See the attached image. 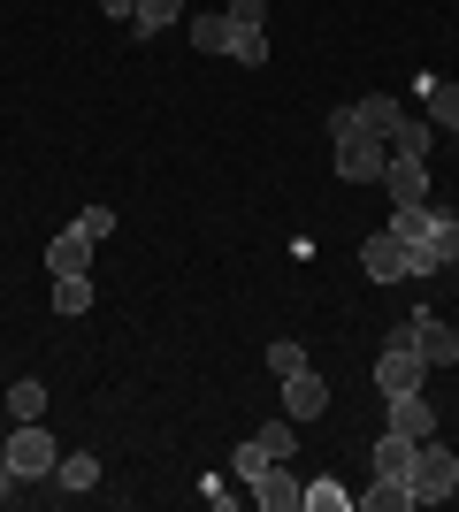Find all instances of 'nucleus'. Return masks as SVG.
Masks as SVG:
<instances>
[{
	"instance_id": "f257e3e1",
	"label": "nucleus",
	"mask_w": 459,
	"mask_h": 512,
	"mask_svg": "<svg viewBox=\"0 0 459 512\" xmlns=\"http://www.w3.org/2000/svg\"><path fill=\"white\" fill-rule=\"evenodd\" d=\"M329 138H337V176H345V184H383L391 146H383V138H368V130L352 123V107H337V115H329Z\"/></svg>"
},
{
	"instance_id": "f03ea898",
	"label": "nucleus",
	"mask_w": 459,
	"mask_h": 512,
	"mask_svg": "<svg viewBox=\"0 0 459 512\" xmlns=\"http://www.w3.org/2000/svg\"><path fill=\"white\" fill-rule=\"evenodd\" d=\"M0 459H8L23 482H54V459H62V444H54V428L16 421V428H8V451H0Z\"/></svg>"
},
{
	"instance_id": "7ed1b4c3",
	"label": "nucleus",
	"mask_w": 459,
	"mask_h": 512,
	"mask_svg": "<svg viewBox=\"0 0 459 512\" xmlns=\"http://www.w3.org/2000/svg\"><path fill=\"white\" fill-rule=\"evenodd\" d=\"M391 344H406V352H414V360H429V367H459V329H452V321H437V314L398 321Z\"/></svg>"
},
{
	"instance_id": "20e7f679",
	"label": "nucleus",
	"mask_w": 459,
	"mask_h": 512,
	"mask_svg": "<svg viewBox=\"0 0 459 512\" xmlns=\"http://www.w3.org/2000/svg\"><path fill=\"white\" fill-rule=\"evenodd\" d=\"M452 490H459V451H444V444L421 436L414 444V505H444Z\"/></svg>"
},
{
	"instance_id": "39448f33",
	"label": "nucleus",
	"mask_w": 459,
	"mask_h": 512,
	"mask_svg": "<svg viewBox=\"0 0 459 512\" xmlns=\"http://www.w3.org/2000/svg\"><path fill=\"white\" fill-rule=\"evenodd\" d=\"M284 413H291V421H322V413H329V383H322V375H314V367H291V375H284Z\"/></svg>"
},
{
	"instance_id": "423d86ee",
	"label": "nucleus",
	"mask_w": 459,
	"mask_h": 512,
	"mask_svg": "<svg viewBox=\"0 0 459 512\" xmlns=\"http://www.w3.org/2000/svg\"><path fill=\"white\" fill-rule=\"evenodd\" d=\"M421 375H429V360H414L406 344H383V360H375V390H383V398H398V390H421Z\"/></svg>"
},
{
	"instance_id": "0eeeda50",
	"label": "nucleus",
	"mask_w": 459,
	"mask_h": 512,
	"mask_svg": "<svg viewBox=\"0 0 459 512\" xmlns=\"http://www.w3.org/2000/svg\"><path fill=\"white\" fill-rule=\"evenodd\" d=\"M360 268H368V283H406V245H398L391 230H375L368 245H360Z\"/></svg>"
},
{
	"instance_id": "6e6552de",
	"label": "nucleus",
	"mask_w": 459,
	"mask_h": 512,
	"mask_svg": "<svg viewBox=\"0 0 459 512\" xmlns=\"http://www.w3.org/2000/svg\"><path fill=\"white\" fill-rule=\"evenodd\" d=\"M245 490L261 497L268 512H291V505H299V482H291V459H268V467L253 474V482H245Z\"/></svg>"
},
{
	"instance_id": "1a4fd4ad",
	"label": "nucleus",
	"mask_w": 459,
	"mask_h": 512,
	"mask_svg": "<svg viewBox=\"0 0 459 512\" xmlns=\"http://www.w3.org/2000/svg\"><path fill=\"white\" fill-rule=\"evenodd\" d=\"M391 146V161H429V146H437V123L429 115H398V130L383 138Z\"/></svg>"
},
{
	"instance_id": "9d476101",
	"label": "nucleus",
	"mask_w": 459,
	"mask_h": 512,
	"mask_svg": "<svg viewBox=\"0 0 459 512\" xmlns=\"http://www.w3.org/2000/svg\"><path fill=\"white\" fill-rule=\"evenodd\" d=\"M46 268H54V276H92V237L69 222V230L46 245Z\"/></svg>"
},
{
	"instance_id": "9b49d317",
	"label": "nucleus",
	"mask_w": 459,
	"mask_h": 512,
	"mask_svg": "<svg viewBox=\"0 0 459 512\" xmlns=\"http://www.w3.org/2000/svg\"><path fill=\"white\" fill-rule=\"evenodd\" d=\"M383 192H391V207H421V199H429V161H391V169H383Z\"/></svg>"
},
{
	"instance_id": "f8f14e48",
	"label": "nucleus",
	"mask_w": 459,
	"mask_h": 512,
	"mask_svg": "<svg viewBox=\"0 0 459 512\" xmlns=\"http://www.w3.org/2000/svg\"><path fill=\"white\" fill-rule=\"evenodd\" d=\"M383 406H391V421L383 428H398V436H429V428H437V413H429V398H421V390H398V398H383Z\"/></svg>"
},
{
	"instance_id": "ddd939ff",
	"label": "nucleus",
	"mask_w": 459,
	"mask_h": 512,
	"mask_svg": "<svg viewBox=\"0 0 459 512\" xmlns=\"http://www.w3.org/2000/svg\"><path fill=\"white\" fill-rule=\"evenodd\" d=\"M92 482H100V459H92V451H62V459H54V490L62 497H92Z\"/></svg>"
},
{
	"instance_id": "4468645a",
	"label": "nucleus",
	"mask_w": 459,
	"mask_h": 512,
	"mask_svg": "<svg viewBox=\"0 0 459 512\" xmlns=\"http://www.w3.org/2000/svg\"><path fill=\"white\" fill-rule=\"evenodd\" d=\"M352 505H360V512H406V505H414V482H406V474H375Z\"/></svg>"
},
{
	"instance_id": "2eb2a0df",
	"label": "nucleus",
	"mask_w": 459,
	"mask_h": 512,
	"mask_svg": "<svg viewBox=\"0 0 459 512\" xmlns=\"http://www.w3.org/2000/svg\"><path fill=\"white\" fill-rule=\"evenodd\" d=\"M368 467H375V474H406V482H414V436L383 428V436H375V451H368Z\"/></svg>"
},
{
	"instance_id": "dca6fc26",
	"label": "nucleus",
	"mask_w": 459,
	"mask_h": 512,
	"mask_svg": "<svg viewBox=\"0 0 459 512\" xmlns=\"http://www.w3.org/2000/svg\"><path fill=\"white\" fill-rule=\"evenodd\" d=\"M398 115H406V107H398L391 92H368V100L352 107V123L368 130V138H391V130H398Z\"/></svg>"
},
{
	"instance_id": "f3484780",
	"label": "nucleus",
	"mask_w": 459,
	"mask_h": 512,
	"mask_svg": "<svg viewBox=\"0 0 459 512\" xmlns=\"http://www.w3.org/2000/svg\"><path fill=\"white\" fill-rule=\"evenodd\" d=\"M421 107H429V123H437V130H459V85L421 77Z\"/></svg>"
},
{
	"instance_id": "a211bd4d",
	"label": "nucleus",
	"mask_w": 459,
	"mask_h": 512,
	"mask_svg": "<svg viewBox=\"0 0 459 512\" xmlns=\"http://www.w3.org/2000/svg\"><path fill=\"white\" fill-rule=\"evenodd\" d=\"M184 16V0H138V16H131V39H161L169 23Z\"/></svg>"
},
{
	"instance_id": "6ab92c4d",
	"label": "nucleus",
	"mask_w": 459,
	"mask_h": 512,
	"mask_svg": "<svg viewBox=\"0 0 459 512\" xmlns=\"http://www.w3.org/2000/svg\"><path fill=\"white\" fill-rule=\"evenodd\" d=\"M299 505H314V512H352V490L337 482V474H314V482L299 490Z\"/></svg>"
},
{
	"instance_id": "aec40b11",
	"label": "nucleus",
	"mask_w": 459,
	"mask_h": 512,
	"mask_svg": "<svg viewBox=\"0 0 459 512\" xmlns=\"http://www.w3.org/2000/svg\"><path fill=\"white\" fill-rule=\"evenodd\" d=\"M8 421H46V383H8Z\"/></svg>"
},
{
	"instance_id": "412c9836",
	"label": "nucleus",
	"mask_w": 459,
	"mask_h": 512,
	"mask_svg": "<svg viewBox=\"0 0 459 512\" xmlns=\"http://www.w3.org/2000/svg\"><path fill=\"white\" fill-rule=\"evenodd\" d=\"M54 314H92V276H54Z\"/></svg>"
},
{
	"instance_id": "4be33fe9",
	"label": "nucleus",
	"mask_w": 459,
	"mask_h": 512,
	"mask_svg": "<svg viewBox=\"0 0 459 512\" xmlns=\"http://www.w3.org/2000/svg\"><path fill=\"white\" fill-rule=\"evenodd\" d=\"M230 62H245V69H261L268 62V31H245V23H230V46H222Z\"/></svg>"
},
{
	"instance_id": "5701e85b",
	"label": "nucleus",
	"mask_w": 459,
	"mask_h": 512,
	"mask_svg": "<svg viewBox=\"0 0 459 512\" xmlns=\"http://www.w3.org/2000/svg\"><path fill=\"white\" fill-rule=\"evenodd\" d=\"M429 222H437V207H429V199H421V207H391V237H398V245L429 237Z\"/></svg>"
},
{
	"instance_id": "b1692460",
	"label": "nucleus",
	"mask_w": 459,
	"mask_h": 512,
	"mask_svg": "<svg viewBox=\"0 0 459 512\" xmlns=\"http://www.w3.org/2000/svg\"><path fill=\"white\" fill-rule=\"evenodd\" d=\"M429 253H437V268H459V214L429 222Z\"/></svg>"
},
{
	"instance_id": "393cba45",
	"label": "nucleus",
	"mask_w": 459,
	"mask_h": 512,
	"mask_svg": "<svg viewBox=\"0 0 459 512\" xmlns=\"http://www.w3.org/2000/svg\"><path fill=\"white\" fill-rule=\"evenodd\" d=\"M192 46L199 54H222L230 46V16H192Z\"/></svg>"
},
{
	"instance_id": "a878e982",
	"label": "nucleus",
	"mask_w": 459,
	"mask_h": 512,
	"mask_svg": "<svg viewBox=\"0 0 459 512\" xmlns=\"http://www.w3.org/2000/svg\"><path fill=\"white\" fill-rule=\"evenodd\" d=\"M261 467H268V444H261V436H245V444L230 451V474H238V482H253Z\"/></svg>"
},
{
	"instance_id": "bb28decb",
	"label": "nucleus",
	"mask_w": 459,
	"mask_h": 512,
	"mask_svg": "<svg viewBox=\"0 0 459 512\" xmlns=\"http://www.w3.org/2000/svg\"><path fill=\"white\" fill-rule=\"evenodd\" d=\"M261 444H268V459H291V444H299V421H291V413H284V421H268V428H261Z\"/></svg>"
},
{
	"instance_id": "cd10ccee",
	"label": "nucleus",
	"mask_w": 459,
	"mask_h": 512,
	"mask_svg": "<svg viewBox=\"0 0 459 512\" xmlns=\"http://www.w3.org/2000/svg\"><path fill=\"white\" fill-rule=\"evenodd\" d=\"M268 367H276V375H291V367H306V344H299V337H276V344H268Z\"/></svg>"
},
{
	"instance_id": "c85d7f7f",
	"label": "nucleus",
	"mask_w": 459,
	"mask_h": 512,
	"mask_svg": "<svg viewBox=\"0 0 459 512\" xmlns=\"http://www.w3.org/2000/svg\"><path fill=\"white\" fill-rule=\"evenodd\" d=\"M77 230H85L92 245H100V237H115V207H85V214H77Z\"/></svg>"
},
{
	"instance_id": "c756f323",
	"label": "nucleus",
	"mask_w": 459,
	"mask_h": 512,
	"mask_svg": "<svg viewBox=\"0 0 459 512\" xmlns=\"http://www.w3.org/2000/svg\"><path fill=\"white\" fill-rule=\"evenodd\" d=\"M230 23H245V31H268V0H230Z\"/></svg>"
},
{
	"instance_id": "7c9ffc66",
	"label": "nucleus",
	"mask_w": 459,
	"mask_h": 512,
	"mask_svg": "<svg viewBox=\"0 0 459 512\" xmlns=\"http://www.w3.org/2000/svg\"><path fill=\"white\" fill-rule=\"evenodd\" d=\"M406 276H437V253H429V237H414V245H406Z\"/></svg>"
},
{
	"instance_id": "2f4dec72",
	"label": "nucleus",
	"mask_w": 459,
	"mask_h": 512,
	"mask_svg": "<svg viewBox=\"0 0 459 512\" xmlns=\"http://www.w3.org/2000/svg\"><path fill=\"white\" fill-rule=\"evenodd\" d=\"M16 497H23V474L8 467V459H0V505H16Z\"/></svg>"
},
{
	"instance_id": "473e14b6",
	"label": "nucleus",
	"mask_w": 459,
	"mask_h": 512,
	"mask_svg": "<svg viewBox=\"0 0 459 512\" xmlns=\"http://www.w3.org/2000/svg\"><path fill=\"white\" fill-rule=\"evenodd\" d=\"M100 8H108V23H123V31H131V16H138V0H100Z\"/></svg>"
},
{
	"instance_id": "72a5a7b5",
	"label": "nucleus",
	"mask_w": 459,
	"mask_h": 512,
	"mask_svg": "<svg viewBox=\"0 0 459 512\" xmlns=\"http://www.w3.org/2000/svg\"><path fill=\"white\" fill-rule=\"evenodd\" d=\"M452 146H459V130H452Z\"/></svg>"
}]
</instances>
